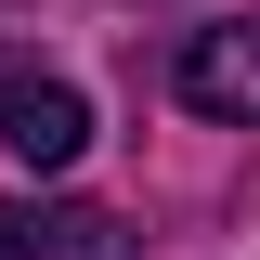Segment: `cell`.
<instances>
[{
    "instance_id": "cell-1",
    "label": "cell",
    "mask_w": 260,
    "mask_h": 260,
    "mask_svg": "<svg viewBox=\"0 0 260 260\" xmlns=\"http://www.w3.org/2000/svg\"><path fill=\"white\" fill-rule=\"evenodd\" d=\"M182 104H195V117H221V130H260V13L182 39Z\"/></svg>"
},
{
    "instance_id": "cell-2",
    "label": "cell",
    "mask_w": 260,
    "mask_h": 260,
    "mask_svg": "<svg viewBox=\"0 0 260 260\" xmlns=\"http://www.w3.org/2000/svg\"><path fill=\"white\" fill-rule=\"evenodd\" d=\"M0 143H13V156L26 169H78V143H91V104H78V78H13V91H0Z\"/></svg>"
},
{
    "instance_id": "cell-3",
    "label": "cell",
    "mask_w": 260,
    "mask_h": 260,
    "mask_svg": "<svg viewBox=\"0 0 260 260\" xmlns=\"http://www.w3.org/2000/svg\"><path fill=\"white\" fill-rule=\"evenodd\" d=\"M0 260H130L117 221L91 208H26V195H0Z\"/></svg>"
}]
</instances>
